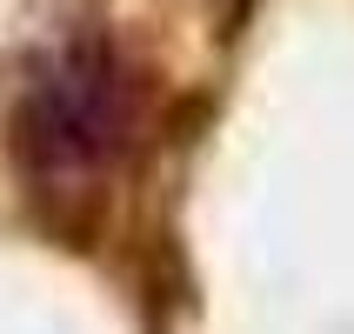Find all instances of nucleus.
Returning a JSON list of instances; mask_svg holds the SVG:
<instances>
[{
	"label": "nucleus",
	"instance_id": "obj_1",
	"mask_svg": "<svg viewBox=\"0 0 354 334\" xmlns=\"http://www.w3.org/2000/svg\"><path fill=\"white\" fill-rule=\"evenodd\" d=\"M140 120V94L134 74L120 67V54L107 40L80 34L67 47L34 67L27 94H20L14 114V147L20 167L47 187V194H67V187H87L127 154Z\"/></svg>",
	"mask_w": 354,
	"mask_h": 334
}]
</instances>
